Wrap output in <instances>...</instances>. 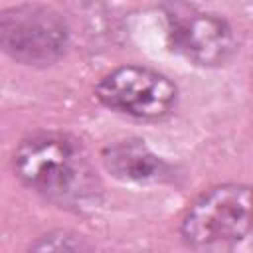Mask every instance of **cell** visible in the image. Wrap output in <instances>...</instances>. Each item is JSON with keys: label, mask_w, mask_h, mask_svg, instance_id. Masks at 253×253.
<instances>
[{"label": "cell", "mask_w": 253, "mask_h": 253, "mask_svg": "<svg viewBox=\"0 0 253 253\" xmlns=\"http://www.w3.org/2000/svg\"><path fill=\"white\" fill-rule=\"evenodd\" d=\"M14 170L28 188L61 206H87L99 194L85 148L67 134L40 132L26 138L14 152Z\"/></svg>", "instance_id": "cell-1"}, {"label": "cell", "mask_w": 253, "mask_h": 253, "mask_svg": "<svg viewBox=\"0 0 253 253\" xmlns=\"http://www.w3.org/2000/svg\"><path fill=\"white\" fill-rule=\"evenodd\" d=\"M253 229V188L221 184L210 188L186 210L180 231L192 247H219L243 239Z\"/></svg>", "instance_id": "cell-2"}, {"label": "cell", "mask_w": 253, "mask_h": 253, "mask_svg": "<svg viewBox=\"0 0 253 253\" xmlns=\"http://www.w3.org/2000/svg\"><path fill=\"white\" fill-rule=\"evenodd\" d=\"M4 51L20 63L43 65L55 61L67 45V26L51 8L16 6L0 16Z\"/></svg>", "instance_id": "cell-3"}, {"label": "cell", "mask_w": 253, "mask_h": 253, "mask_svg": "<svg viewBox=\"0 0 253 253\" xmlns=\"http://www.w3.org/2000/svg\"><path fill=\"white\" fill-rule=\"evenodd\" d=\"M176 97L178 89L166 75L140 65L117 67L97 83V99L105 107L136 119L168 115Z\"/></svg>", "instance_id": "cell-4"}, {"label": "cell", "mask_w": 253, "mask_h": 253, "mask_svg": "<svg viewBox=\"0 0 253 253\" xmlns=\"http://www.w3.org/2000/svg\"><path fill=\"white\" fill-rule=\"evenodd\" d=\"M170 40L178 53L206 67L227 61L235 49L229 24L215 14L190 12L174 16L170 22Z\"/></svg>", "instance_id": "cell-5"}, {"label": "cell", "mask_w": 253, "mask_h": 253, "mask_svg": "<svg viewBox=\"0 0 253 253\" xmlns=\"http://www.w3.org/2000/svg\"><path fill=\"white\" fill-rule=\"evenodd\" d=\"M105 168L128 182H154L166 174V164L140 140H123L103 152Z\"/></svg>", "instance_id": "cell-6"}, {"label": "cell", "mask_w": 253, "mask_h": 253, "mask_svg": "<svg viewBox=\"0 0 253 253\" xmlns=\"http://www.w3.org/2000/svg\"><path fill=\"white\" fill-rule=\"evenodd\" d=\"M28 253H97V249L87 237L75 231L57 229L36 239Z\"/></svg>", "instance_id": "cell-7"}]
</instances>
